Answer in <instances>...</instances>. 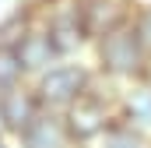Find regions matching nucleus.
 <instances>
[{
  "label": "nucleus",
  "instance_id": "13",
  "mask_svg": "<svg viewBox=\"0 0 151 148\" xmlns=\"http://www.w3.org/2000/svg\"><path fill=\"white\" fill-rule=\"evenodd\" d=\"M0 148H14V138H7V134H0Z\"/></svg>",
  "mask_w": 151,
  "mask_h": 148
},
{
  "label": "nucleus",
  "instance_id": "16",
  "mask_svg": "<svg viewBox=\"0 0 151 148\" xmlns=\"http://www.w3.org/2000/svg\"><path fill=\"white\" fill-rule=\"evenodd\" d=\"M148 78H151V67H148Z\"/></svg>",
  "mask_w": 151,
  "mask_h": 148
},
{
  "label": "nucleus",
  "instance_id": "2",
  "mask_svg": "<svg viewBox=\"0 0 151 148\" xmlns=\"http://www.w3.org/2000/svg\"><path fill=\"white\" fill-rule=\"evenodd\" d=\"M91 81H95V67L91 64H81V57H77V60L53 64L46 74H39L32 85H35V95H39V102H42V110L67 113L91 88Z\"/></svg>",
  "mask_w": 151,
  "mask_h": 148
},
{
  "label": "nucleus",
  "instance_id": "8",
  "mask_svg": "<svg viewBox=\"0 0 151 148\" xmlns=\"http://www.w3.org/2000/svg\"><path fill=\"white\" fill-rule=\"evenodd\" d=\"M119 120H127L130 127L144 131L151 138V78L123 85V92H119Z\"/></svg>",
  "mask_w": 151,
  "mask_h": 148
},
{
  "label": "nucleus",
  "instance_id": "15",
  "mask_svg": "<svg viewBox=\"0 0 151 148\" xmlns=\"http://www.w3.org/2000/svg\"><path fill=\"white\" fill-rule=\"evenodd\" d=\"M0 134H7V131H4V120H0ZM7 138H11V134H7Z\"/></svg>",
  "mask_w": 151,
  "mask_h": 148
},
{
  "label": "nucleus",
  "instance_id": "9",
  "mask_svg": "<svg viewBox=\"0 0 151 148\" xmlns=\"http://www.w3.org/2000/svg\"><path fill=\"white\" fill-rule=\"evenodd\" d=\"M39 21V7L28 0H18L7 14H0V49H18V42L28 36V28Z\"/></svg>",
  "mask_w": 151,
  "mask_h": 148
},
{
  "label": "nucleus",
  "instance_id": "4",
  "mask_svg": "<svg viewBox=\"0 0 151 148\" xmlns=\"http://www.w3.org/2000/svg\"><path fill=\"white\" fill-rule=\"evenodd\" d=\"M134 7H137V0H81L91 42L116 32V28H127L130 18H134Z\"/></svg>",
  "mask_w": 151,
  "mask_h": 148
},
{
  "label": "nucleus",
  "instance_id": "3",
  "mask_svg": "<svg viewBox=\"0 0 151 148\" xmlns=\"http://www.w3.org/2000/svg\"><path fill=\"white\" fill-rule=\"evenodd\" d=\"M39 21L46 25V32L53 39L60 60H77V57L91 46L81 0H53V4L39 7Z\"/></svg>",
  "mask_w": 151,
  "mask_h": 148
},
{
  "label": "nucleus",
  "instance_id": "12",
  "mask_svg": "<svg viewBox=\"0 0 151 148\" xmlns=\"http://www.w3.org/2000/svg\"><path fill=\"white\" fill-rule=\"evenodd\" d=\"M130 28H134V36L141 39V46L151 53V0H137L134 18H130Z\"/></svg>",
  "mask_w": 151,
  "mask_h": 148
},
{
  "label": "nucleus",
  "instance_id": "5",
  "mask_svg": "<svg viewBox=\"0 0 151 148\" xmlns=\"http://www.w3.org/2000/svg\"><path fill=\"white\" fill-rule=\"evenodd\" d=\"M39 113H42V102H39L32 81H25V85L0 95V120H4V131L11 138H18L32 120H39Z\"/></svg>",
  "mask_w": 151,
  "mask_h": 148
},
{
  "label": "nucleus",
  "instance_id": "11",
  "mask_svg": "<svg viewBox=\"0 0 151 148\" xmlns=\"http://www.w3.org/2000/svg\"><path fill=\"white\" fill-rule=\"evenodd\" d=\"M25 81H28V74L21 67V60L11 49H0V95L11 92V88H18V85H25Z\"/></svg>",
  "mask_w": 151,
  "mask_h": 148
},
{
  "label": "nucleus",
  "instance_id": "7",
  "mask_svg": "<svg viewBox=\"0 0 151 148\" xmlns=\"http://www.w3.org/2000/svg\"><path fill=\"white\" fill-rule=\"evenodd\" d=\"M14 145L18 148H74L67 123H63V113H49V110L39 113V120H32L14 138Z\"/></svg>",
  "mask_w": 151,
  "mask_h": 148
},
{
  "label": "nucleus",
  "instance_id": "1",
  "mask_svg": "<svg viewBox=\"0 0 151 148\" xmlns=\"http://www.w3.org/2000/svg\"><path fill=\"white\" fill-rule=\"evenodd\" d=\"M91 67L106 78H113L116 85H130V81L148 78L151 53L141 46V39L127 25V28H116V32L91 42Z\"/></svg>",
  "mask_w": 151,
  "mask_h": 148
},
{
  "label": "nucleus",
  "instance_id": "17",
  "mask_svg": "<svg viewBox=\"0 0 151 148\" xmlns=\"http://www.w3.org/2000/svg\"><path fill=\"white\" fill-rule=\"evenodd\" d=\"M148 148H151V141H148Z\"/></svg>",
  "mask_w": 151,
  "mask_h": 148
},
{
  "label": "nucleus",
  "instance_id": "10",
  "mask_svg": "<svg viewBox=\"0 0 151 148\" xmlns=\"http://www.w3.org/2000/svg\"><path fill=\"white\" fill-rule=\"evenodd\" d=\"M148 141H151V138L144 134V131H137V127H130L127 120L116 116L113 127L99 138V145H95V148H148Z\"/></svg>",
  "mask_w": 151,
  "mask_h": 148
},
{
  "label": "nucleus",
  "instance_id": "6",
  "mask_svg": "<svg viewBox=\"0 0 151 148\" xmlns=\"http://www.w3.org/2000/svg\"><path fill=\"white\" fill-rule=\"evenodd\" d=\"M14 57L21 60V67H25V74H28V81H35L39 74H46L53 64H60V53H56V46H53V39H49V32H46L42 21H35V25L28 28V36L18 42Z\"/></svg>",
  "mask_w": 151,
  "mask_h": 148
},
{
  "label": "nucleus",
  "instance_id": "14",
  "mask_svg": "<svg viewBox=\"0 0 151 148\" xmlns=\"http://www.w3.org/2000/svg\"><path fill=\"white\" fill-rule=\"evenodd\" d=\"M28 4H35V7H46V4H53V0H28Z\"/></svg>",
  "mask_w": 151,
  "mask_h": 148
},
{
  "label": "nucleus",
  "instance_id": "18",
  "mask_svg": "<svg viewBox=\"0 0 151 148\" xmlns=\"http://www.w3.org/2000/svg\"><path fill=\"white\" fill-rule=\"evenodd\" d=\"M0 4H4V0H0Z\"/></svg>",
  "mask_w": 151,
  "mask_h": 148
}]
</instances>
